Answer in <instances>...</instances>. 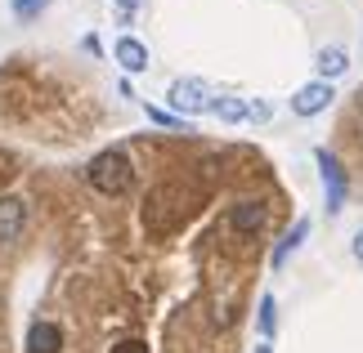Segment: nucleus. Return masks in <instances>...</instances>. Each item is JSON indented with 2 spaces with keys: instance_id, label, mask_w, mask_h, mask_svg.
<instances>
[{
  "instance_id": "obj_1",
  "label": "nucleus",
  "mask_w": 363,
  "mask_h": 353,
  "mask_svg": "<svg viewBox=\"0 0 363 353\" xmlns=\"http://www.w3.org/2000/svg\"><path fill=\"white\" fill-rule=\"evenodd\" d=\"M86 179L94 183V192H104V197H121V192L135 183V166H130V157H125L121 148H104L99 157L86 166Z\"/></svg>"
},
{
  "instance_id": "obj_2",
  "label": "nucleus",
  "mask_w": 363,
  "mask_h": 353,
  "mask_svg": "<svg viewBox=\"0 0 363 353\" xmlns=\"http://www.w3.org/2000/svg\"><path fill=\"white\" fill-rule=\"evenodd\" d=\"M166 98H171L175 117H198V112H211V103H216L211 86H206V81H198V76H179V81H171Z\"/></svg>"
},
{
  "instance_id": "obj_3",
  "label": "nucleus",
  "mask_w": 363,
  "mask_h": 353,
  "mask_svg": "<svg viewBox=\"0 0 363 353\" xmlns=\"http://www.w3.org/2000/svg\"><path fill=\"white\" fill-rule=\"evenodd\" d=\"M314 161H318V170H323V188H328V215H337V210L345 206V170H341V161L332 157L328 148H318V152H314Z\"/></svg>"
},
{
  "instance_id": "obj_4",
  "label": "nucleus",
  "mask_w": 363,
  "mask_h": 353,
  "mask_svg": "<svg viewBox=\"0 0 363 353\" xmlns=\"http://www.w3.org/2000/svg\"><path fill=\"white\" fill-rule=\"evenodd\" d=\"M332 81H310V86H301L296 94H291V112L296 117H318V112L332 108Z\"/></svg>"
},
{
  "instance_id": "obj_5",
  "label": "nucleus",
  "mask_w": 363,
  "mask_h": 353,
  "mask_svg": "<svg viewBox=\"0 0 363 353\" xmlns=\"http://www.w3.org/2000/svg\"><path fill=\"white\" fill-rule=\"evenodd\" d=\"M27 353H59L63 349V331H59V322H32L27 327V345H23Z\"/></svg>"
},
{
  "instance_id": "obj_6",
  "label": "nucleus",
  "mask_w": 363,
  "mask_h": 353,
  "mask_svg": "<svg viewBox=\"0 0 363 353\" xmlns=\"http://www.w3.org/2000/svg\"><path fill=\"white\" fill-rule=\"evenodd\" d=\"M27 224V202L23 197H0V242H13Z\"/></svg>"
},
{
  "instance_id": "obj_7",
  "label": "nucleus",
  "mask_w": 363,
  "mask_h": 353,
  "mask_svg": "<svg viewBox=\"0 0 363 353\" xmlns=\"http://www.w3.org/2000/svg\"><path fill=\"white\" fill-rule=\"evenodd\" d=\"M229 224H233V233H242V237L260 233L264 228V206L260 202H238V206L229 210Z\"/></svg>"
},
{
  "instance_id": "obj_8",
  "label": "nucleus",
  "mask_w": 363,
  "mask_h": 353,
  "mask_svg": "<svg viewBox=\"0 0 363 353\" xmlns=\"http://www.w3.org/2000/svg\"><path fill=\"white\" fill-rule=\"evenodd\" d=\"M211 117H220L225 125L251 121V98H238V94H216V103H211Z\"/></svg>"
},
{
  "instance_id": "obj_9",
  "label": "nucleus",
  "mask_w": 363,
  "mask_h": 353,
  "mask_svg": "<svg viewBox=\"0 0 363 353\" xmlns=\"http://www.w3.org/2000/svg\"><path fill=\"white\" fill-rule=\"evenodd\" d=\"M314 72H318V81L345 76V72H350V54H345L341 45H328V50H318V59H314Z\"/></svg>"
},
{
  "instance_id": "obj_10",
  "label": "nucleus",
  "mask_w": 363,
  "mask_h": 353,
  "mask_svg": "<svg viewBox=\"0 0 363 353\" xmlns=\"http://www.w3.org/2000/svg\"><path fill=\"white\" fill-rule=\"evenodd\" d=\"M113 54H117V63L125 67V72H144V67H148V45L135 40V36H121L113 45Z\"/></svg>"
},
{
  "instance_id": "obj_11",
  "label": "nucleus",
  "mask_w": 363,
  "mask_h": 353,
  "mask_svg": "<svg viewBox=\"0 0 363 353\" xmlns=\"http://www.w3.org/2000/svg\"><path fill=\"white\" fill-rule=\"evenodd\" d=\"M305 237H310V219H296V224H291V233H287L283 242H278V250H274V268H283V264H287V255L305 242Z\"/></svg>"
},
{
  "instance_id": "obj_12",
  "label": "nucleus",
  "mask_w": 363,
  "mask_h": 353,
  "mask_svg": "<svg viewBox=\"0 0 363 353\" xmlns=\"http://www.w3.org/2000/svg\"><path fill=\"white\" fill-rule=\"evenodd\" d=\"M260 335H264V340H269V335L278 331V304H274V295H260Z\"/></svg>"
},
{
  "instance_id": "obj_13",
  "label": "nucleus",
  "mask_w": 363,
  "mask_h": 353,
  "mask_svg": "<svg viewBox=\"0 0 363 353\" xmlns=\"http://www.w3.org/2000/svg\"><path fill=\"white\" fill-rule=\"evenodd\" d=\"M50 0H13V18H23V23H32L40 9H45Z\"/></svg>"
},
{
  "instance_id": "obj_14",
  "label": "nucleus",
  "mask_w": 363,
  "mask_h": 353,
  "mask_svg": "<svg viewBox=\"0 0 363 353\" xmlns=\"http://www.w3.org/2000/svg\"><path fill=\"white\" fill-rule=\"evenodd\" d=\"M148 121H157V125H171V130H189L184 117H175V112H162V108H148Z\"/></svg>"
},
{
  "instance_id": "obj_15",
  "label": "nucleus",
  "mask_w": 363,
  "mask_h": 353,
  "mask_svg": "<svg viewBox=\"0 0 363 353\" xmlns=\"http://www.w3.org/2000/svg\"><path fill=\"white\" fill-rule=\"evenodd\" d=\"M108 353H148V345L144 340H121V345H113Z\"/></svg>"
},
{
  "instance_id": "obj_16",
  "label": "nucleus",
  "mask_w": 363,
  "mask_h": 353,
  "mask_svg": "<svg viewBox=\"0 0 363 353\" xmlns=\"http://www.w3.org/2000/svg\"><path fill=\"white\" fill-rule=\"evenodd\" d=\"M251 121H256V125H264V121H269V103H260V98H251Z\"/></svg>"
},
{
  "instance_id": "obj_17",
  "label": "nucleus",
  "mask_w": 363,
  "mask_h": 353,
  "mask_svg": "<svg viewBox=\"0 0 363 353\" xmlns=\"http://www.w3.org/2000/svg\"><path fill=\"white\" fill-rule=\"evenodd\" d=\"M135 9H139V0H117V18H121V23H130Z\"/></svg>"
},
{
  "instance_id": "obj_18",
  "label": "nucleus",
  "mask_w": 363,
  "mask_h": 353,
  "mask_svg": "<svg viewBox=\"0 0 363 353\" xmlns=\"http://www.w3.org/2000/svg\"><path fill=\"white\" fill-rule=\"evenodd\" d=\"M350 250H354V260H359V264H363V228H359V233H354V242H350Z\"/></svg>"
},
{
  "instance_id": "obj_19",
  "label": "nucleus",
  "mask_w": 363,
  "mask_h": 353,
  "mask_svg": "<svg viewBox=\"0 0 363 353\" xmlns=\"http://www.w3.org/2000/svg\"><path fill=\"white\" fill-rule=\"evenodd\" d=\"M256 353H274V349H269V340H264V345H256Z\"/></svg>"
}]
</instances>
